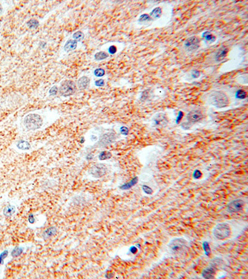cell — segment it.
<instances>
[{
	"label": "cell",
	"mask_w": 248,
	"mask_h": 279,
	"mask_svg": "<svg viewBox=\"0 0 248 279\" xmlns=\"http://www.w3.org/2000/svg\"><path fill=\"white\" fill-rule=\"evenodd\" d=\"M193 176H194V177L195 178V179L199 178V177L201 176V173H200V172L199 171L196 170V171L194 172Z\"/></svg>",
	"instance_id": "cell-25"
},
{
	"label": "cell",
	"mask_w": 248,
	"mask_h": 279,
	"mask_svg": "<svg viewBox=\"0 0 248 279\" xmlns=\"http://www.w3.org/2000/svg\"><path fill=\"white\" fill-rule=\"evenodd\" d=\"M215 270L213 267L206 268L203 270L202 272V276L205 278H213L215 276Z\"/></svg>",
	"instance_id": "cell-13"
},
{
	"label": "cell",
	"mask_w": 248,
	"mask_h": 279,
	"mask_svg": "<svg viewBox=\"0 0 248 279\" xmlns=\"http://www.w3.org/2000/svg\"><path fill=\"white\" fill-rule=\"evenodd\" d=\"M165 120H166V119H164V116H161V115H160V116H157L156 119H155L154 122H155V124H156V125L160 126L161 124H162V122L164 123Z\"/></svg>",
	"instance_id": "cell-18"
},
{
	"label": "cell",
	"mask_w": 248,
	"mask_h": 279,
	"mask_svg": "<svg viewBox=\"0 0 248 279\" xmlns=\"http://www.w3.org/2000/svg\"><path fill=\"white\" fill-rule=\"evenodd\" d=\"M228 50L226 47H222L218 50L215 55V59L217 61H221L226 56Z\"/></svg>",
	"instance_id": "cell-12"
},
{
	"label": "cell",
	"mask_w": 248,
	"mask_h": 279,
	"mask_svg": "<svg viewBox=\"0 0 248 279\" xmlns=\"http://www.w3.org/2000/svg\"><path fill=\"white\" fill-rule=\"evenodd\" d=\"M76 91V86L73 81H66L60 88V94L63 96L73 95Z\"/></svg>",
	"instance_id": "cell-4"
},
{
	"label": "cell",
	"mask_w": 248,
	"mask_h": 279,
	"mask_svg": "<svg viewBox=\"0 0 248 279\" xmlns=\"http://www.w3.org/2000/svg\"><path fill=\"white\" fill-rule=\"evenodd\" d=\"M138 182V177H135L133 179H132L130 183H128L125 184H124L123 185L121 188H122V189H128V188H130V187H131L132 186H134V185H135Z\"/></svg>",
	"instance_id": "cell-15"
},
{
	"label": "cell",
	"mask_w": 248,
	"mask_h": 279,
	"mask_svg": "<svg viewBox=\"0 0 248 279\" xmlns=\"http://www.w3.org/2000/svg\"><path fill=\"white\" fill-rule=\"evenodd\" d=\"M213 234L218 240H225L229 237L231 234V229L226 223H220L214 228Z\"/></svg>",
	"instance_id": "cell-3"
},
{
	"label": "cell",
	"mask_w": 248,
	"mask_h": 279,
	"mask_svg": "<svg viewBox=\"0 0 248 279\" xmlns=\"http://www.w3.org/2000/svg\"><path fill=\"white\" fill-rule=\"evenodd\" d=\"M24 124L28 130H37L43 124L42 119L38 114H30L24 118Z\"/></svg>",
	"instance_id": "cell-2"
},
{
	"label": "cell",
	"mask_w": 248,
	"mask_h": 279,
	"mask_svg": "<svg viewBox=\"0 0 248 279\" xmlns=\"http://www.w3.org/2000/svg\"><path fill=\"white\" fill-rule=\"evenodd\" d=\"M107 171V167L103 164H96L89 169V173L96 178H99L105 175Z\"/></svg>",
	"instance_id": "cell-6"
},
{
	"label": "cell",
	"mask_w": 248,
	"mask_h": 279,
	"mask_svg": "<svg viewBox=\"0 0 248 279\" xmlns=\"http://www.w3.org/2000/svg\"><path fill=\"white\" fill-rule=\"evenodd\" d=\"M77 45V41L76 40H70L69 41L66 43L64 49L66 51H71L74 50L76 48Z\"/></svg>",
	"instance_id": "cell-14"
},
{
	"label": "cell",
	"mask_w": 248,
	"mask_h": 279,
	"mask_svg": "<svg viewBox=\"0 0 248 279\" xmlns=\"http://www.w3.org/2000/svg\"><path fill=\"white\" fill-rule=\"evenodd\" d=\"M143 190L147 194H151L153 193V191H152L151 188L150 187L146 186H143Z\"/></svg>",
	"instance_id": "cell-24"
},
{
	"label": "cell",
	"mask_w": 248,
	"mask_h": 279,
	"mask_svg": "<svg viewBox=\"0 0 248 279\" xmlns=\"http://www.w3.org/2000/svg\"><path fill=\"white\" fill-rule=\"evenodd\" d=\"M27 25L30 28H36L39 26V22L35 19H32L27 22Z\"/></svg>",
	"instance_id": "cell-21"
},
{
	"label": "cell",
	"mask_w": 248,
	"mask_h": 279,
	"mask_svg": "<svg viewBox=\"0 0 248 279\" xmlns=\"http://www.w3.org/2000/svg\"><path fill=\"white\" fill-rule=\"evenodd\" d=\"M104 73H105L104 70H102V69H101V68L96 70L95 72H94V74L96 75V76H103L104 75Z\"/></svg>",
	"instance_id": "cell-23"
},
{
	"label": "cell",
	"mask_w": 248,
	"mask_h": 279,
	"mask_svg": "<svg viewBox=\"0 0 248 279\" xmlns=\"http://www.w3.org/2000/svg\"><path fill=\"white\" fill-rule=\"evenodd\" d=\"M73 38L74 39H75V40H76L77 42L78 41H81V40L83 39L84 38V34H82L81 32L79 31L73 34Z\"/></svg>",
	"instance_id": "cell-20"
},
{
	"label": "cell",
	"mask_w": 248,
	"mask_h": 279,
	"mask_svg": "<svg viewBox=\"0 0 248 279\" xmlns=\"http://www.w3.org/2000/svg\"><path fill=\"white\" fill-rule=\"evenodd\" d=\"M203 117V115L201 111L195 110L190 112L187 116V119L189 122L192 123V124H195L198 122L200 121Z\"/></svg>",
	"instance_id": "cell-9"
},
{
	"label": "cell",
	"mask_w": 248,
	"mask_h": 279,
	"mask_svg": "<svg viewBox=\"0 0 248 279\" xmlns=\"http://www.w3.org/2000/svg\"><path fill=\"white\" fill-rule=\"evenodd\" d=\"M130 250L132 252V253H135L137 252V248L135 247H132Z\"/></svg>",
	"instance_id": "cell-28"
},
{
	"label": "cell",
	"mask_w": 248,
	"mask_h": 279,
	"mask_svg": "<svg viewBox=\"0 0 248 279\" xmlns=\"http://www.w3.org/2000/svg\"><path fill=\"white\" fill-rule=\"evenodd\" d=\"M114 139L115 136L113 134H107L102 137L99 143L101 145H107L111 143Z\"/></svg>",
	"instance_id": "cell-10"
},
{
	"label": "cell",
	"mask_w": 248,
	"mask_h": 279,
	"mask_svg": "<svg viewBox=\"0 0 248 279\" xmlns=\"http://www.w3.org/2000/svg\"><path fill=\"white\" fill-rule=\"evenodd\" d=\"M169 247L172 253L178 254L183 252L187 248V242L181 238L175 239L169 243Z\"/></svg>",
	"instance_id": "cell-5"
},
{
	"label": "cell",
	"mask_w": 248,
	"mask_h": 279,
	"mask_svg": "<svg viewBox=\"0 0 248 279\" xmlns=\"http://www.w3.org/2000/svg\"><path fill=\"white\" fill-rule=\"evenodd\" d=\"M209 101L210 104L218 108H223L226 107L229 104L228 97L221 91H214L209 97Z\"/></svg>",
	"instance_id": "cell-1"
},
{
	"label": "cell",
	"mask_w": 248,
	"mask_h": 279,
	"mask_svg": "<svg viewBox=\"0 0 248 279\" xmlns=\"http://www.w3.org/2000/svg\"><path fill=\"white\" fill-rule=\"evenodd\" d=\"M244 206V202L241 199H237L231 202L228 206L227 210L229 213H236L242 210Z\"/></svg>",
	"instance_id": "cell-7"
},
{
	"label": "cell",
	"mask_w": 248,
	"mask_h": 279,
	"mask_svg": "<svg viewBox=\"0 0 248 279\" xmlns=\"http://www.w3.org/2000/svg\"><path fill=\"white\" fill-rule=\"evenodd\" d=\"M246 96V93L243 90L241 89L236 93V97L239 99H244Z\"/></svg>",
	"instance_id": "cell-22"
},
{
	"label": "cell",
	"mask_w": 248,
	"mask_h": 279,
	"mask_svg": "<svg viewBox=\"0 0 248 279\" xmlns=\"http://www.w3.org/2000/svg\"><path fill=\"white\" fill-rule=\"evenodd\" d=\"M109 51L111 53L113 54V53H114L115 52H116V48H115L114 46H112V47H111L109 48Z\"/></svg>",
	"instance_id": "cell-26"
},
{
	"label": "cell",
	"mask_w": 248,
	"mask_h": 279,
	"mask_svg": "<svg viewBox=\"0 0 248 279\" xmlns=\"http://www.w3.org/2000/svg\"><path fill=\"white\" fill-rule=\"evenodd\" d=\"M89 79L87 76H82L80 78L78 81V87L80 89H86L88 85H89Z\"/></svg>",
	"instance_id": "cell-11"
},
{
	"label": "cell",
	"mask_w": 248,
	"mask_h": 279,
	"mask_svg": "<svg viewBox=\"0 0 248 279\" xmlns=\"http://www.w3.org/2000/svg\"><path fill=\"white\" fill-rule=\"evenodd\" d=\"M2 11H3V8H2L1 5L0 4V14H1L2 13Z\"/></svg>",
	"instance_id": "cell-29"
},
{
	"label": "cell",
	"mask_w": 248,
	"mask_h": 279,
	"mask_svg": "<svg viewBox=\"0 0 248 279\" xmlns=\"http://www.w3.org/2000/svg\"><path fill=\"white\" fill-rule=\"evenodd\" d=\"M203 248L204 249V251H205V253L206 256H209L210 255V254L211 252V250H210V246H209V243H207L206 241H205L203 243Z\"/></svg>",
	"instance_id": "cell-17"
},
{
	"label": "cell",
	"mask_w": 248,
	"mask_h": 279,
	"mask_svg": "<svg viewBox=\"0 0 248 279\" xmlns=\"http://www.w3.org/2000/svg\"><path fill=\"white\" fill-rule=\"evenodd\" d=\"M200 44V40L197 37L194 36L187 39L184 42V46L188 50H194L198 48Z\"/></svg>",
	"instance_id": "cell-8"
},
{
	"label": "cell",
	"mask_w": 248,
	"mask_h": 279,
	"mask_svg": "<svg viewBox=\"0 0 248 279\" xmlns=\"http://www.w3.org/2000/svg\"><path fill=\"white\" fill-rule=\"evenodd\" d=\"M96 84L97 86H103L104 83L102 79H99L96 82Z\"/></svg>",
	"instance_id": "cell-27"
},
{
	"label": "cell",
	"mask_w": 248,
	"mask_h": 279,
	"mask_svg": "<svg viewBox=\"0 0 248 279\" xmlns=\"http://www.w3.org/2000/svg\"><path fill=\"white\" fill-rule=\"evenodd\" d=\"M108 57V54L104 52H100L97 53L94 55V58L96 60H102Z\"/></svg>",
	"instance_id": "cell-16"
},
{
	"label": "cell",
	"mask_w": 248,
	"mask_h": 279,
	"mask_svg": "<svg viewBox=\"0 0 248 279\" xmlns=\"http://www.w3.org/2000/svg\"><path fill=\"white\" fill-rule=\"evenodd\" d=\"M111 157V153L108 151H103L101 153L100 156H99V158L101 159V160H107L108 158H110Z\"/></svg>",
	"instance_id": "cell-19"
}]
</instances>
